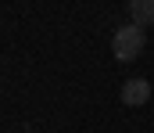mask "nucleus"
<instances>
[{"instance_id": "f257e3e1", "label": "nucleus", "mask_w": 154, "mask_h": 133, "mask_svg": "<svg viewBox=\"0 0 154 133\" xmlns=\"http://www.w3.org/2000/svg\"><path fill=\"white\" fill-rule=\"evenodd\" d=\"M111 50L118 61H136L143 50V29L140 25H118L111 36Z\"/></svg>"}, {"instance_id": "f03ea898", "label": "nucleus", "mask_w": 154, "mask_h": 133, "mask_svg": "<svg viewBox=\"0 0 154 133\" xmlns=\"http://www.w3.org/2000/svg\"><path fill=\"white\" fill-rule=\"evenodd\" d=\"M147 101H151V83H147V79H125V87H122V104L140 108V104H147Z\"/></svg>"}, {"instance_id": "7ed1b4c3", "label": "nucleus", "mask_w": 154, "mask_h": 133, "mask_svg": "<svg viewBox=\"0 0 154 133\" xmlns=\"http://www.w3.org/2000/svg\"><path fill=\"white\" fill-rule=\"evenodd\" d=\"M129 11H133V25H154V0H129Z\"/></svg>"}]
</instances>
